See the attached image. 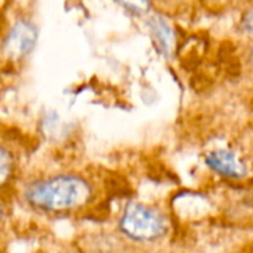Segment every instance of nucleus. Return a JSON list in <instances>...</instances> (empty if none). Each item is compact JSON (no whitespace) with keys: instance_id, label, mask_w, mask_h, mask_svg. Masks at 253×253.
Returning <instances> with one entry per match:
<instances>
[{"instance_id":"3","label":"nucleus","mask_w":253,"mask_h":253,"mask_svg":"<svg viewBox=\"0 0 253 253\" xmlns=\"http://www.w3.org/2000/svg\"><path fill=\"white\" fill-rule=\"evenodd\" d=\"M205 163L215 173L227 179H242L248 175V168L243 159L227 148L212 150L205 156Z\"/></svg>"},{"instance_id":"2","label":"nucleus","mask_w":253,"mask_h":253,"mask_svg":"<svg viewBox=\"0 0 253 253\" xmlns=\"http://www.w3.org/2000/svg\"><path fill=\"white\" fill-rule=\"evenodd\" d=\"M119 228L129 240L147 243L160 240L168 233V221L157 209L133 202L125 208Z\"/></svg>"},{"instance_id":"1","label":"nucleus","mask_w":253,"mask_h":253,"mask_svg":"<svg viewBox=\"0 0 253 253\" xmlns=\"http://www.w3.org/2000/svg\"><path fill=\"white\" fill-rule=\"evenodd\" d=\"M92 184L77 173H53L31 181L24 188L30 208L46 215H68L90 203Z\"/></svg>"},{"instance_id":"9","label":"nucleus","mask_w":253,"mask_h":253,"mask_svg":"<svg viewBox=\"0 0 253 253\" xmlns=\"http://www.w3.org/2000/svg\"><path fill=\"white\" fill-rule=\"evenodd\" d=\"M3 219H4V208L0 205V224L3 222Z\"/></svg>"},{"instance_id":"7","label":"nucleus","mask_w":253,"mask_h":253,"mask_svg":"<svg viewBox=\"0 0 253 253\" xmlns=\"http://www.w3.org/2000/svg\"><path fill=\"white\" fill-rule=\"evenodd\" d=\"M122 3L135 13H145L150 7L148 0H122Z\"/></svg>"},{"instance_id":"8","label":"nucleus","mask_w":253,"mask_h":253,"mask_svg":"<svg viewBox=\"0 0 253 253\" xmlns=\"http://www.w3.org/2000/svg\"><path fill=\"white\" fill-rule=\"evenodd\" d=\"M242 25H243V28H245L249 34H252L253 36V9H251V10L243 16Z\"/></svg>"},{"instance_id":"4","label":"nucleus","mask_w":253,"mask_h":253,"mask_svg":"<svg viewBox=\"0 0 253 253\" xmlns=\"http://www.w3.org/2000/svg\"><path fill=\"white\" fill-rule=\"evenodd\" d=\"M36 43V30L28 22H18L6 40V50L13 56L27 55Z\"/></svg>"},{"instance_id":"6","label":"nucleus","mask_w":253,"mask_h":253,"mask_svg":"<svg viewBox=\"0 0 253 253\" xmlns=\"http://www.w3.org/2000/svg\"><path fill=\"white\" fill-rule=\"evenodd\" d=\"M153 34L157 40V43L160 44V47L166 52H170L173 47V36L170 28L166 25L165 21L162 19H154L153 21Z\"/></svg>"},{"instance_id":"5","label":"nucleus","mask_w":253,"mask_h":253,"mask_svg":"<svg viewBox=\"0 0 253 253\" xmlns=\"http://www.w3.org/2000/svg\"><path fill=\"white\" fill-rule=\"evenodd\" d=\"M16 173V159L13 153L4 147L0 145V191L9 187V184L13 181Z\"/></svg>"}]
</instances>
